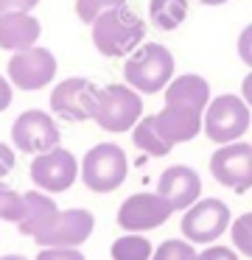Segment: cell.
I'll list each match as a JSON object with an SVG mask.
<instances>
[{
	"label": "cell",
	"instance_id": "obj_1",
	"mask_svg": "<svg viewBox=\"0 0 252 260\" xmlns=\"http://www.w3.org/2000/svg\"><path fill=\"white\" fill-rule=\"evenodd\" d=\"M93 45L101 56L109 59H123L129 53H134L146 40V23L137 12L123 3L109 12H104L93 25Z\"/></svg>",
	"mask_w": 252,
	"mask_h": 260
},
{
	"label": "cell",
	"instance_id": "obj_2",
	"mask_svg": "<svg viewBox=\"0 0 252 260\" xmlns=\"http://www.w3.org/2000/svg\"><path fill=\"white\" fill-rule=\"evenodd\" d=\"M123 79L137 92H162L174 79V53L160 42H143L123 62Z\"/></svg>",
	"mask_w": 252,
	"mask_h": 260
},
{
	"label": "cell",
	"instance_id": "obj_3",
	"mask_svg": "<svg viewBox=\"0 0 252 260\" xmlns=\"http://www.w3.org/2000/svg\"><path fill=\"white\" fill-rule=\"evenodd\" d=\"M143 118V98L134 87L129 84H109L104 90H98L93 109V120L104 132H129L137 126V120Z\"/></svg>",
	"mask_w": 252,
	"mask_h": 260
},
{
	"label": "cell",
	"instance_id": "obj_4",
	"mask_svg": "<svg viewBox=\"0 0 252 260\" xmlns=\"http://www.w3.org/2000/svg\"><path fill=\"white\" fill-rule=\"evenodd\" d=\"M249 123H252L249 104L241 95H235V92L216 95L205 109V135L213 143H218V146L241 140L246 135V129H249Z\"/></svg>",
	"mask_w": 252,
	"mask_h": 260
},
{
	"label": "cell",
	"instance_id": "obj_5",
	"mask_svg": "<svg viewBox=\"0 0 252 260\" xmlns=\"http://www.w3.org/2000/svg\"><path fill=\"white\" fill-rule=\"evenodd\" d=\"M129 174V162L121 146L98 143L81 159V182L93 193H112L123 185Z\"/></svg>",
	"mask_w": 252,
	"mask_h": 260
},
{
	"label": "cell",
	"instance_id": "obj_6",
	"mask_svg": "<svg viewBox=\"0 0 252 260\" xmlns=\"http://www.w3.org/2000/svg\"><path fill=\"white\" fill-rule=\"evenodd\" d=\"M182 235L190 243H216L233 226L230 207L221 199H199L182 215Z\"/></svg>",
	"mask_w": 252,
	"mask_h": 260
},
{
	"label": "cell",
	"instance_id": "obj_7",
	"mask_svg": "<svg viewBox=\"0 0 252 260\" xmlns=\"http://www.w3.org/2000/svg\"><path fill=\"white\" fill-rule=\"evenodd\" d=\"M210 174L218 185L235 193L252 190V143L235 140L216 148L210 157Z\"/></svg>",
	"mask_w": 252,
	"mask_h": 260
},
{
	"label": "cell",
	"instance_id": "obj_8",
	"mask_svg": "<svg viewBox=\"0 0 252 260\" xmlns=\"http://www.w3.org/2000/svg\"><path fill=\"white\" fill-rule=\"evenodd\" d=\"M174 215V207L160 193H132L118 207V226L123 232H149L162 226Z\"/></svg>",
	"mask_w": 252,
	"mask_h": 260
},
{
	"label": "cell",
	"instance_id": "obj_9",
	"mask_svg": "<svg viewBox=\"0 0 252 260\" xmlns=\"http://www.w3.org/2000/svg\"><path fill=\"white\" fill-rule=\"evenodd\" d=\"M56 76V56L48 48H25L11 53L9 59V79L17 90H42Z\"/></svg>",
	"mask_w": 252,
	"mask_h": 260
},
{
	"label": "cell",
	"instance_id": "obj_10",
	"mask_svg": "<svg viewBox=\"0 0 252 260\" xmlns=\"http://www.w3.org/2000/svg\"><path fill=\"white\" fill-rule=\"evenodd\" d=\"M59 126L42 109H28L11 126V143L25 154H45L59 146Z\"/></svg>",
	"mask_w": 252,
	"mask_h": 260
},
{
	"label": "cell",
	"instance_id": "obj_11",
	"mask_svg": "<svg viewBox=\"0 0 252 260\" xmlns=\"http://www.w3.org/2000/svg\"><path fill=\"white\" fill-rule=\"evenodd\" d=\"M95 98H98V87L90 79L73 76V79H65L53 87V92H50V109L59 118L81 123V120L93 118Z\"/></svg>",
	"mask_w": 252,
	"mask_h": 260
},
{
	"label": "cell",
	"instance_id": "obj_12",
	"mask_svg": "<svg viewBox=\"0 0 252 260\" xmlns=\"http://www.w3.org/2000/svg\"><path fill=\"white\" fill-rule=\"evenodd\" d=\"M78 176V162L67 148H50L31 162V182L45 193H65Z\"/></svg>",
	"mask_w": 252,
	"mask_h": 260
},
{
	"label": "cell",
	"instance_id": "obj_13",
	"mask_svg": "<svg viewBox=\"0 0 252 260\" xmlns=\"http://www.w3.org/2000/svg\"><path fill=\"white\" fill-rule=\"evenodd\" d=\"M157 193L174 207V213H185L202 199V176L190 165H171L157 179Z\"/></svg>",
	"mask_w": 252,
	"mask_h": 260
},
{
	"label": "cell",
	"instance_id": "obj_14",
	"mask_svg": "<svg viewBox=\"0 0 252 260\" xmlns=\"http://www.w3.org/2000/svg\"><path fill=\"white\" fill-rule=\"evenodd\" d=\"M95 230V218L90 210L73 207L62 210L59 221L53 224V230L45 232L42 238H37L39 246H65V249H78Z\"/></svg>",
	"mask_w": 252,
	"mask_h": 260
},
{
	"label": "cell",
	"instance_id": "obj_15",
	"mask_svg": "<svg viewBox=\"0 0 252 260\" xmlns=\"http://www.w3.org/2000/svg\"><path fill=\"white\" fill-rule=\"evenodd\" d=\"M154 120H157L160 135L165 137V143H171V146L190 143L193 137H199V132H205V112L174 107V104H165V107L154 115Z\"/></svg>",
	"mask_w": 252,
	"mask_h": 260
},
{
	"label": "cell",
	"instance_id": "obj_16",
	"mask_svg": "<svg viewBox=\"0 0 252 260\" xmlns=\"http://www.w3.org/2000/svg\"><path fill=\"white\" fill-rule=\"evenodd\" d=\"M42 34V25L37 17H31V12H11L0 14V48L3 51H25L34 48Z\"/></svg>",
	"mask_w": 252,
	"mask_h": 260
},
{
	"label": "cell",
	"instance_id": "obj_17",
	"mask_svg": "<svg viewBox=\"0 0 252 260\" xmlns=\"http://www.w3.org/2000/svg\"><path fill=\"white\" fill-rule=\"evenodd\" d=\"M62 210L56 207V202L48 196V193H25V215L17 224V230L28 238H42L45 232L53 230V224L59 221Z\"/></svg>",
	"mask_w": 252,
	"mask_h": 260
},
{
	"label": "cell",
	"instance_id": "obj_18",
	"mask_svg": "<svg viewBox=\"0 0 252 260\" xmlns=\"http://www.w3.org/2000/svg\"><path fill=\"white\" fill-rule=\"evenodd\" d=\"M210 101H213L210 98V84H207L205 76L182 73V76H174L171 84L165 87V104H174V107L205 112Z\"/></svg>",
	"mask_w": 252,
	"mask_h": 260
},
{
	"label": "cell",
	"instance_id": "obj_19",
	"mask_svg": "<svg viewBox=\"0 0 252 260\" xmlns=\"http://www.w3.org/2000/svg\"><path fill=\"white\" fill-rule=\"evenodd\" d=\"M188 20V0H151L149 23L160 31H177Z\"/></svg>",
	"mask_w": 252,
	"mask_h": 260
},
{
	"label": "cell",
	"instance_id": "obj_20",
	"mask_svg": "<svg viewBox=\"0 0 252 260\" xmlns=\"http://www.w3.org/2000/svg\"><path fill=\"white\" fill-rule=\"evenodd\" d=\"M132 140H134V146L143 154H149V157H165L174 148L171 143H165V137L160 135L154 115H146V118L137 120V126L132 129Z\"/></svg>",
	"mask_w": 252,
	"mask_h": 260
},
{
	"label": "cell",
	"instance_id": "obj_21",
	"mask_svg": "<svg viewBox=\"0 0 252 260\" xmlns=\"http://www.w3.org/2000/svg\"><path fill=\"white\" fill-rule=\"evenodd\" d=\"M109 254H112V260H151L154 257V246L140 232H126L123 238H118L112 243Z\"/></svg>",
	"mask_w": 252,
	"mask_h": 260
},
{
	"label": "cell",
	"instance_id": "obj_22",
	"mask_svg": "<svg viewBox=\"0 0 252 260\" xmlns=\"http://www.w3.org/2000/svg\"><path fill=\"white\" fill-rule=\"evenodd\" d=\"M151 260H199V252L193 249V243L188 238H171V241L160 243L154 249Z\"/></svg>",
	"mask_w": 252,
	"mask_h": 260
},
{
	"label": "cell",
	"instance_id": "obj_23",
	"mask_svg": "<svg viewBox=\"0 0 252 260\" xmlns=\"http://www.w3.org/2000/svg\"><path fill=\"white\" fill-rule=\"evenodd\" d=\"M22 215H25V196H20L17 190H11L0 182V221L20 224Z\"/></svg>",
	"mask_w": 252,
	"mask_h": 260
},
{
	"label": "cell",
	"instance_id": "obj_24",
	"mask_svg": "<svg viewBox=\"0 0 252 260\" xmlns=\"http://www.w3.org/2000/svg\"><path fill=\"white\" fill-rule=\"evenodd\" d=\"M230 238H233V246L238 249V254L252 257V213H244L233 221Z\"/></svg>",
	"mask_w": 252,
	"mask_h": 260
},
{
	"label": "cell",
	"instance_id": "obj_25",
	"mask_svg": "<svg viewBox=\"0 0 252 260\" xmlns=\"http://www.w3.org/2000/svg\"><path fill=\"white\" fill-rule=\"evenodd\" d=\"M123 3H126V0H76V14H78L81 23L93 25L104 12H109V9H115V6H123Z\"/></svg>",
	"mask_w": 252,
	"mask_h": 260
},
{
	"label": "cell",
	"instance_id": "obj_26",
	"mask_svg": "<svg viewBox=\"0 0 252 260\" xmlns=\"http://www.w3.org/2000/svg\"><path fill=\"white\" fill-rule=\"evenodd\" d=\"M34 260H87L78 249H65V246H42V252Z\"/></svg>",
	"mask_w": 252,
	"mask_h": 260
},
{
	"label": "cell",
	"instance_id": "obj_27",
	"mask_svg": "<svg viewBox=\"0 0 252 260\" xmlns=\"http://www.w3.org/2000/svg\"><path fill=\"white\" fill-rule=\"evenodd\" d=\"M199 260H238V249L230 246H207L205 252H199Z\"/></svg>",
	"mask_w": 252,
	"mask_h": 260
},
{
	"label": "cell",
	"instance_id": "obj_28",
	"mask_svg": "<svg viewBox=\"0 0 252 260\" xmlns=\"http://www.w3.org/2000/svg\"><path fill=\"white\" fill-rule=\"evenodd\" d=\"M238 56H241V62H244L246 68H252V23L246 25V28L241 31V37H238Z\"/></svg>",
	"mask_w": 252,
	"mask_h": 260
},
{
	"label": "cell",
	"instance_id": "obj_29",
	"mask_svg": "<svg viewBox=\"0 0 252 260\" xmlns=\"http://www.w3.org/2000/svg\"><path fill=\"white\" fill-rule=\"evenodd\" d=\"M39 0H0V14H11V12H31Z\"/></svg>",
	"mask_w": 252,
	"mask_h": 260
},
{
	"label": "cell",
	"instance_id": "obj_30",
	"mask_svg": "<svg viewBox=\"0 0 252 260\" xmlns=\"http://www.w3.org/2000/svg\"><path fill=\"white\" fill-rule=\"evenodd\" d=\"M11 168H14V151L6 143H0V179L6 174H11Z\"/></svg>",
	"mask_w": 252,
	"mask_h": 260
},
{
	"label": "cell",
	"instance_id": "obj_31",
	"mask_svg": "<svg viewBox=\"0 0 252 260\" xmlns=\"http://www.w3.org/2000/svg\"><path fill=\"white\" fill-rule=\"evenodd\" d=\"M11 101H14V92H11V84L3 79V76H0V112H3V109H9V107H11Z\"/></svg>",
	"mask_w": 252,
	"mask_h": 260
},
{
	"label": "cell",
	"instance_id": "obj_32",
	"mask_svg": "<svg viewBox=\"0 0 252 260\" xmlns=\"http://www.w3.org/2000/svg\"><path fill=\"white\" fill-rule=\"evenodd\" d=\"M241 98H244V101L249 104V109H252V70L244 76V81H241Z\"/></svg>",
	"mask_w": 252,
	"mask_h": 260
},
{
	"label": "cell",
	"instance_id": "obj_33",
	"mask_svg": "<svg viewBox=\"0 0 252 260\" xmlns=\"http://www.w3.org/2000/svg\"><path fill=\"white\" fill-rule=\"evenodd\" d=\"M199 3H205V6H224L230 0H199Z\"/></svg>",
	"mask_w": 252,
	"mask_h": 260
},
{
	"label": "cell",
	"instance_id": "obj_34",
	"mask_svg": "<svg viewBox=\"0 0 252 260\" xmlns=\"http://www.w3.org/2000/svg\"><path fill=\"white\" fill-rule=\"evenodd\" d=\"M0 260H28V257H22V254H3Z\"/></svg>",
	"mask_w": 252,
	"mask_h": 260
}]
</instances>
